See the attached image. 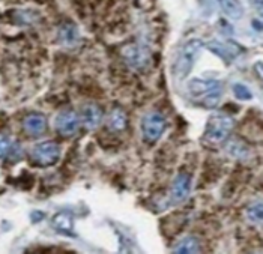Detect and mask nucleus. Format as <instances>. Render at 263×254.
<instances>
[{
    "label": "nucleus",
    "instance_id": "nucleus-1",
    "mask_svg": "<svg viewBox=\"0 0 263 254\" xmlns=\"http://www.w3.org/2000/svg\"><path fill=\"white\" fill-rule=\"evenodd\" d=\"M188 95L203 107L214 108L223 97V84L217 80L194 78L186 86Z\"/></svg>",
    "mask_w": 263,
    "mask_h": 254
},
{
    "label": "nucleus",
    "instance_id": "nucleus-2",
    "mask_svg": "<svg viewBox=\"0 0 263 254\" xmlns=\"http://www.w3.org/2000/svg\"><path fill=\"white\" fill-rule=\"evenodd\" d=\"M203 50V41L202 39H190L181 47V50L178 51L175 62H173V77L178 81H182L188 77L197 62V59L200 56Z\"/></svg>",
    "mask_w": 263,
    "mask_h": 254
},
{
    "label": "nucleus",
    "instance_id": "nucleus-3",
    "mask_svg": "<svg viewBox=\"0 0 263 254\" xmlns=\"http://www.w3.org/2000/svg\"><path fill=\"white\" fill-rule=\"evenodd\" d=\"M233 130V119L224 113H215L209 117L204 130V138L212 143L218 144L223 143Z\"/></svg>",
    "mask_w": 263,
    "mask_h": 254
},
{
    "label": "nucleus",
    "instance_id": "nucleus-4",
    "mask_svg": "<svg viewBox=\"0 0 263 254\" xmlns=\"http://www.w3.org/2000/svg\"><path fill=\"white\" fill-rule=\"evenodd\" d=\"M165 117L160 112H151L142 120V133L143 138L147 143L158 141L165 131Z\"/></svg>",
    "mask_w": 263,
    "mask_h": 254
},
{
    "label": "nucleus",
    "instance_id": "nucleus-5",
    "mask_svg": "<svg viewBox=\"0 0 263 254\" xmlns=\"http://www.w3.org/2000/svg\"><path fill=\"white\" fill-rule=\"evenodd\" d=\"M59 158H61V149L54 141H44L38 144L32 152L33 162L40 167L54 166L59 161Z\"/></svg>",
    "mask_w": 263,
    "mask_h": 254
},
{
    "label": "nucleus",
    "instance_id": "nucleus-6",
    "mask_svg": "<svg viewBox=\"0 0 263 254\" xmlns=\"http://www.w3.org/2000/svg\"><path fill=\"white\" fill-rule=\"evenodd\" d=\"M56 128L63 137H72L80 128V117L74 110H63L56 119Z\"/></svg>",
    "mask_w": 263,
    "mask_h": 254
},
{
    "label": "nucleus",
    "instance_id": "nucleus-7",
    "mask_svg": "<svg viewBox=\"0 0 263 254\" xmlns=\"http://www.w3.org/2000/svg\"><path fill=\"white\" fill-rule=\"evenodd\" d=\"M191 191V176L188 173H179L175 177L172 185V200L175 203H182Z\"/></svg>",
    "mask_w": 263,
    "mask_h": 254
},
{
    "label": "nucleus",
    "instance_id": "nucleus-8",
    "mask_svg": "<svg viewBox=\"0 0 263 254\" xmlns=\"http://www.w3.org/2000/svg\"><path fill=\"white\" fill-rule=\"evenodd\" d=\"M23 126H24V130L27 131L29 136H42L45 133V130H47V119L41 113H30V115L24 117Z\"/></svg>",
    "mask_w": 263,
    "mask_h": 254
},
{
    "label": "nucleus",
    "instance_id": "nucleus-9",
    "mask_svg": "<svg viewBox=\"0 0 263 254\" xmlns=\"http://www.w3.org/2000/svg\"><path fill=\"white\" fill-rule=\"evenodd\" d=\"M81 119L86 125V128L89 130H95L101 125L102 119H104V113H102V108L97 104H87L83 107V112H81Z\"/></svg>",
    "mask_w": 263,
    "mask_h": 254
},
{
    "label": "nucleus",
    "instance_id": "nucleus-10",
    "mask_svg": "<svg viewBox=\"0 0 263 254\" xmlns=\"http://www.w3.org/2000/svg\"><path fill=\"white\" fill-rule=\"evenodd\" d=\"M128 125V117L125 115V112L122 108H113L108 115V120H107V126L110 131L113 133H119L123 131Z\"/></svg>",
    "mask_w": 263,
    "mask_h": 254
},
{
    "label": "nucleus",
    "instance_id": "nucleus-11",
    "mask_svg": "<svg viewBox=\"0 0 263 254\" xmlns=\"http://www.w3.org/2000/svg\"><path fill=\"white\" fill-rule=\"evenodd\" d=\"M223 12L232 20H241L243 17V6L239 0H217Z\"/></svg>",
    "mask_w": 263,
    "mask_h": 254
},
{
    "label": "nucleus",
    "instance_id": "nucleus-12",
    "mask_svg": "<svg viewBox=\"0 0 263 254\" xmlns=\"http://www.w3.org/2000/svg\"><path fill=\"white\" fill-rule=\"evenodd\" d=\"M123 56L126 59V62H128L131 66H134V68L143 66V65L146 63V59H147L146 53L143 51V48L137 47V45L128 47V48L123 51Z\"/></svg>",
    "mask_w": 263,
    "mask_h": 254
},
{
    "label": "nucleus",
    "instance_id": "nucleus-13",
    "mask_svg": "<svg viewBox=\"0 0 263 254\" xmlns=\"http://www.w3.org/2000/svg\"><path fill=\"white\" fill-rule=\"evenodd\" d=\"M226 151L229 155H232L236 159H248L251 155V151L247 144H243L239 140H230L226 146Z\"/></svg>",
    "mask_w": 263,
    "mask_h": 254
},
{
    "label": "nucleus",
    "instance_id": "nucleus-14",
    "mask_svg": "<svg viewBox=\"0 0 263 254\" xmlns=\"http://www.w3.org/2000/svg\"><path fill=\"white\" fill-rule=\"evenodd\" d=\"M200 251V244L196 238H185L182 239L175 248H173V253L176 254H193V253H199Z\"/></svg>",
    "mask_w": 263,
    "mask_h": 254
},
{
    "label": "nucleus",
    "instance_id": "nucleus-15",
    "mask_svg": "<svg viewBox=\"0 0 263 254\" xmlns=\"http://www.w3.org/2000/svg\"><path fill=\"white\" fill-rule=\"evenodd\" d=\"M72 216L66 212H61V214L54 215L53 218V226L56 227V230H59L62 233L71 234L72 233Z\"/></svg>",
    "mask_w": 263,
    "mask_h": 254
},
{
    "label": "nucleus",
    "instance_id": "nucleus-16",
    "mask_svg": "<svg viewBox=\"0 0 263 254\" xmlns=\"http://www.w3.org/2000/svg\"><path fill=\"white\" fill-rule=\"evenodd\" d=\"M59 39L62 44H72L77 39V29L69 23L63 24L59 29Z\"/></svg>",
    "mask_w": 263,
    "mask_h": 254
},
{
    "label": "nucleus",
    "instance_id": "nucleus-17",
    "mask_svg": "<svg viewBox=\"0 0 263 254\" xmlns=\"http://www.w3.org/2000/svg\"><path fill=\"white\" fill-rule=\"evenodd\" d=\"M208 48H209L212 53H215V55H218L221 59H224L226 62H230L232 58H233V55L230 53V50H229L226 45H223L221 42H209V44H208Z\"/></svg>",
    "mask_w": 263,
    "mask_h": 254
},
{
    "label": "nucleus",
    "instance_id": "nucleus-18",
    "mask_svg": "<svg viewBox=\"0 0 263 254\" xmlns=\"http://www.w3.org/2000/svg\"><path fill=\"white\" fill-rule=\"evenodd\" d=\"M247 216L253 223H262V203H256V205L250 206L248 208V212H247Z\"/></svg>",
    "mask_w": 263,
    "mask_h": 254
},
{
    "label": "nucleus",
    "instance_id": "nucleus-19",
    "mask_svg": "<svg viewBox=\"0 0 263 254\" xmlns=\"http://www.w3.org/2000/svg\"><path fill=\"white\" fill-rule=\"evenodd\" d=\"M233 92H235L236 98H239V99H242V101H248V99L253 98L250 89H248L245 84H242V83H235V84H233Z\"/></svg>",
    "mask_w": 263,
    "mask_h": 254
},
{
    "label": "nucleus",
    "instance_id": "nucleus-20",
    "mask_svg": "<svg viewBox=\"0 0 263 254\" xmlns=\"http://www.w3.org/2000/svg\"><path fill=\"white\" fill-rule=\"evenodd\" d=\"M11 148H12L11 141L8 138H5V137H0V159L9 154Z\"/></svg>",
    "mask_w": 263,
    "mask_h": 254
}]
</instances>
